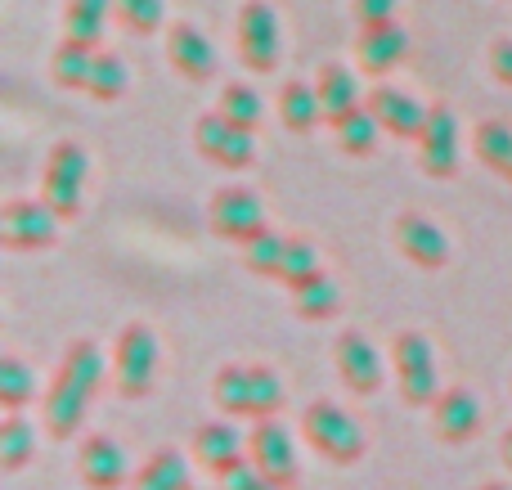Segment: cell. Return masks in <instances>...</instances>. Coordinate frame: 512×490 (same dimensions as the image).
<instances>
[{"label": "cell", "mask_w": 512, "mask_h": 490, "mask_svg": "<svg viewBox=\"0 0 512 490\" xmlns=\"http://www.w3.org/2000/svg\"><path fill=\"white\" fill-rule=\"evenodd\" d=\"M104 378H113V369H108L99 342L77 338L63 351L59 369H54L50 387H45V401H41V423L54 441H72L81 432V423H86V414H90V401H95V392L104 387Z\"/></svg>", "instance_id": "obj_1"}, {"label": "cell", "mask_w": 512, "mask_h": 490, "mask_svg": "<svg viewBox=\"0 0 512 490\" xmlns=\"http://www.w3.org/2000/svg\"><path fill=\"white\" fill-rule=\"evenodd\" d=\"M248 459L270 477L279 490H292L301 482V459H297V441H292L288 423L279 419H256L252 437H248Z\"/></svg>", "instance_id": "obj_10"}, {"label": "cell", "mask_w": 512, "mask_h": 490, "mask_svg": "<svg viewBox=\"0 0 512 490\" xmlns=\"http://www.w3.org/2000/svg\"><path fill=\"white\" fill-rule=\"evenodd\" d=\"M409 36L400 32V23H378V27H360V41H355V54H360V68L373 72V77H387L391 68L405 63Z\"/></svg>", "instance_id": "obj_21"}, {"label": "cell", "mask_w": 512, "mask_h": 490, "mask_svg": "<svg viewBox=\"0 0 512 490\" xmlns=\"http://www.w3.org/2000/svg\"><path fill=\"white\" fill-rule=\"evenodd\" d=\"M432 432L445 441V446H468L472 437L481 432L486 414H481V401L468 392V387H441L432 405Z\"/></svg>", "instance_id": "obj_16"}, {"label": "cell", "mask_w": 512, "mask_h": 490, "mask_svg": "<svg viewBox=\"0 0 512 490\" xmlns=\"http://www.w3.org/2000/svg\"><path fill=\"white\" fill-rule=\"evenodd\" d=\"M95 50L99 45H86V41L63 36V45L54 50V59H50V77L59 81L63 90H86L90 86V68H95Z\"/></svg>", "instance_id": "obj_27"}, {"label": "cell", "mask_w": 512, "mask_h": 490, "mask_svg": "<svg viewBox=\"0 0 512 490\" xmlns=\"http://www.w3.org/2000/svg\"><path fill=\"white\" fill-rule=\"evenodd\" d=\"M315 90H319V104H324V122H342L346 113H355L360 104V81L346 63H319L315 72Z\"/></svg>", "instance_id": "obj_22"}, {"label": "cell", "mask_w": 512, "mask_h": 490, "mask_svg": "<svg viewBox=\"0 0 512 490\" xmlns=\"http://www.w3.org/2000/svg\"><path fill=\"white\" fill-rule=\"evenodd\" d=\"M131 490H189V464L180 450H158L144 459Z\"/></svg>", "instance_id": "obj_28"}, {"label": "cell", "mask_w": 512, "mask_h": 490, "mask_svg": "<svg viewBox=\"0 0 512 490\" xmlns=\"http://www.w3.org/2000/svg\"><path fill=\"white\" fill-rule=\"evenodd\" d=\"M113 14L126 32L149 36L162 27V0H113Z\"/></svg>", "instance_id": "obj_34"}, {"label": "cell", "mask_w": 512, "mask_h": 490, "mask_svg": "<svg viewBox=\"0 0 512 490\" xmlns=\"http://www.w3.org/2000/svg\"><path fill=\"white\" fill-rule=\"evenodd\" d=\"M391 243L396 252L418 270H445L450 266V239L445 230L423 212H400L391 221Z\"/></svg>", "instance_id": "obj_14"}, {"label": "cell", "mask_w": 512, "mask_h": 490, "mask_svg": "<svg viewBox=\"0 0 512 490\" xmlns=\"http://www.w3.org/2000/svg\"><path fill=\"white\" fill-rule=\"evenodd\" d=\"M59 239V212L45 198H9L0 207V248L41 252Z\"/></svg>", "instance_id": "obj_8"}, {"label": "cell", "mask_w": 512, "mask_h": 490, "mask_svg": "<svg viewBox=\"0 0 512 490\" xmlns=\"http://www.w3.org/2000/svg\"><path fill=\"white\" fill-rule=\"evenodd\" d=\"M126 86H131V72H126L122 54H113V50H95V68H90V86H86V95L95 99V104H117V99L126 95Z\"/></svg>", "instance_id": "obj_29"}, {"label": "cell", "mask_w": 512, "mask_h": 490, "mask_svg": "<svg viewBox=\"0 0 512 490\" xmlns=\"http://www.w3.org/2000/svg\"><path fill=\"white\" fill-rule=\"evenodd\" d=\"M333 135H337V149L342 153H351V158H369L387 131H382V122L373 117V108L364 104V108H355V113H346L342 122H333Z\"/></svg>", "instance_id": "obj_26"}, {"label": "cell", "mask_w": 512, "mask_h": 490, "mask_svg": "<svg viewBox=\"0 0 512 490\" xmlns=\"http://www.w3.org/2000/svg\"><path fill=\"white\" fill-rule=\"evenodd\" d=\"M194 149L203 153L212 167L248 171L256 162V135L243 131V126H234V122H225L221 113H203L194 126Z\"/></svg>", "instance_id": "obj_12"}, {"label": "cell", "mask_w": 512, "mask_h": 490, "mask_svg": "<svg viewBox=\"0 0 512 490\" xmlns=\"http://www.w3.org/2000/svg\"><path fill=\"white\" fill-rule=\"evenodd\" d=\"M108 14H113V0H68V14H63V36L86 41V45H99Z\"/></svg>", "instance_id": "obj_31"}, {"label": "cell", "mask_w": 512, "mask_h": 490, "mask_svg": "<svg viewBox=\"0 0 512 490\" xmlns=\"http://www.w3.org/2000/svg\"><path fill=\"white\" fill-rule=\"evenodd\" d=\"M499 455H504V464L512 468V428L504 432V441H499Z\"/></svg>", "instance_id": "obj_38"}, {"label": "cell", "mask_w": 512, "mask_h": 490, "mask_svg": "<svg viewBox=\"0 0 512 490\" xmlns=\"http://www.w3.org/2000/svg\"><path fill=\"white\" fill-rule=\"evenodd\" d=\"M418 167L432 180H450L459 176V117L450 104H432L427 122L418 131Z\"/></svg>", "instance_id": "obj_11"}, {"label": "cell", "mask_w": 512, "mask_h": 490, "mask_svg": "<svg viewBox=\"0 0 512 490\" xmlns=\"http://www.w3.org/2000/svg\"><path fill=\"white\" fill-rule=\"evenodd\" d=\"M216 482H221V490H279V486L270 482V477L261 473V468L252 464V459H243L239 468H230V473L216 477Z\"/></svg>", "instance_id": "obj_35"}, {"label": "cell", "mask_w": 512, "mask_h": 490, "mask_svg": "<svg viewBox=\"0 0 512 490\" xmlns=\"http://www.w3.org/2000/svg\"><path fill=\"white\" fill-rule=\"evenodd\" d=\"M301 437H306L328 464H342V468L360 464L364 450H369L355 414L342 410L337 401H328V396H319V401H310L306 410H301Z\"/></svg>", "instance_id": "obj_4"}, {"label": "cell", "mask_w": 512, "mask_h": 490, "mask_svg": "<svg viewBox=\"0 0 512 490\" xmlns=\"http://www.w3.org/2000/svg\"><path fill=\"white\" fill-rule=\"evenodd\" d=\"M477 490H508L504 482H486V486H477Z\"/></svg>", "instance_id": "obj_39"}, {"label": "cell", "mask_w": 512, "mask_h": 490, "mask_svg": "<svg viewBox=\"0 0 512 490\" xmlns=\"http://www.w3.org/2000/svg\"><path fill=\"white\" fill-rule=\"evenodd\" d=\"M207 216H212V230L221 234L225 243H239V248H248L252 239H261V234L270 230L261 198H256V189H248V185H225V189H216V194H212V207H207Z\"/></svg>", "instance_id": "obj_9"}, {"label": "cell", "mask_w": 512, "mask_h": 490, "mask_svg": "<svg viewBox=\"0 0 512 490\" xmlns=\"http://www.w3.org/2000/svg\"><path fill=\"white\" fill-rule=\"evenodd\" d=\"M36 459V428L23 419V414H5L0 419V473H23Z\"/></svg>", "instance_id": "obj_25"}, {"label": "cell", "mask_w": 512, "mask_h": 490, "mask_svg": "<svg viewBox=\"0 0 512 490\" xmlns=\"http://www.w3.org/2000/svg\"><path fill=\"white\" fill-rule=\"evenodd\" d=\"M504 180H508V185H512V162H508V167H504Z\"/></svg>", "instance_id": "obj_40"}, {"label": "cell", "mask_w": 512, "mask_h": 490, "mask_svg": "<svg viewBox=\"0 0 512 490\" xmlns=\"http://www.w3.org/2000/svg\"><path fill=\"white\" fill-rule=\"evenodd\" d=\"M77 477L86 490H117L126 482V450L108 432H90L77 446Z\"/></svg>", "instance_id": "obj_18"}, {"label": "cell", "mask_w": 512, "mask_h": 490, "mask_svg": "<svg viewBox=\"0 0 512 490\" xmlns=\"http://www.w3.org/2000/svg\"><path fill=\"white\" fill-rule=\"evenodd\" d=\"M158 365H162V347H158L153 324L131 320L122 333H117V347H113V387H117V396H126V401L149 396L153 383H158Z\"/></svg>", "instance_id": "obj_5"}, {"label": "cell", "mask_w": 512, "mask_h": 490, "mask_svg": "<svg viewBox=\"0 0 512 490\" xmlns=\"http://www.w3.org/2000/svg\"><path fill=\"white\" fill-rule=\"evenodd\" d=\"M239 59L252 72L279 68V14L265 0H248L239 9Z\"/></svg>", "instance_id": "obj_15"}, {"label": "cell", "mask_w": 512, "mask_h": 490, "mask_svg": "<svg viewBox=\"0 0 512 490\" xmlns=\"http://www.w3.org/2000/svg\"><path fill=\"white\" fill-rule=\"evenodd\" d=\"M288 302H292V315H297V320L324 324L342 311V288H337L328 275H315V279H306V284L288 288Z\"/></svg>", "instance_id": "obj_23"}, {"label": "cell", "mask_w": 512, "mask_h": 490, "mask_svg": "<svg viewBox=\"0 0 512 490\" xmlns=\"http://www.w3.org/2000/svg\"><path fill=\"white\" fill-rule=\"evenodd\" d=\"M490 72H495L504 86H512V41H495V45H490Z\"/></svg>", "instance_id": "obj_37"}, {"label": "cell", "mask_w": 512, "mask_h": 490, "mask_svg": "<svg viewBox=\"0 0 512 490\" xmlns=\"http://www.w3.org/2000/svg\"><path fill=\"white\" fill-rule=\"evenodd\" d=\"M400 0H355V23L360 27H378V23H396Z\"/></svg>", "instance_id": "obj_36"}, {"label": "cell", "mask_w": 512, "mask_h": 490, "mask_svg": "<svg viewBox=\"0 0 512 490\" xmlns=\"http://www.w3.org/2000/svg\"><path fill=\"white\" fill-rule=\"evenodd\" d=\"M216 113L225 117V122L243 126V131L256 135V126H261V95H256L252 86H243V81H230V86L221 90V104H216Z\"/></svg>", "instance_id": "obj_33"}, {"label": "cell", "mask_w": 512, "mask_h": 490, "mask_svg": "<svg viewBox=\"0 0 512 490\" xmlns=\"http://www.w3.org/2000/svg\"><path fill=\"white\" fill-rule=\"evenodd\" d=\"M279 122L297 135L315 131V126L324 122V104H319L315 81H288V86L279 90Z\"/></svg>", "instance_id": "obj_24"}, {"label": "cell", "mask_w": 512, "mask_h": 490, "mask_svg": "<svg viewBox=\"0 0 512 490\" xmlns=\"http://www.w3.org/2000/svg\"><path fill=\"white\" fill-rule=\"evenodd\" d=\"M472 153L481 158V167L504 176V167L512 162V126L508 122H481L477 131H472Z\"/></svg>", "instance_id": "obj_32"}, {"label": "cell", "mask_w": 512, "mask_h": 490, "mask_svg": "<svg viewBox=\"0 0 512 490\" xmlns=\"http://www.w3.org/2000/svg\"><path fill=\"white\" fill-rule=\"evenodd\" d=\"M391 360H396V387L409 405H432L441 396V365H436V351L427 333L418 329L396 333Z\"/></svg>", "instance_id": "obj_7"}, {"label": "cell", "mask_w": 512, "mask_h": 490, "mask_svg": "<svg viewBox=\"0 0 512 490\" xmlns=\"http://www.w3.org/2000/svg\"><path fill=\"white\" fill-rule=\"evenodd\" d=\"M333 369H337V378H342V387L351 396H373L382 387V378H387L378 347H373L369 333H360V329H342V333H337Z\"/></svg>", "instance_id": "obj_13"}, {"label": "cell", "mask_w": 512, "mask_h": 490, "mask_svg": "<svg viewBox=\"0 0 512 490\" xmlns=\"http://www.w3.org/2000/svg\"><path fill=\"white\" fill-rule=\"evenodd\" d=\"M36 401V374L32 365H27L23 356H0V405H5V414L14 410H27V405Z\"/></svg>", "instance_id": "obj_30"}, {"label": "cell", "mask_w": 512, "mask_h": 490, "mask_svg": "<svg viewBox=\"0 0 512 490\" xmlns=\"http://www.w3.org/2000/svg\"><path fill=\"white\" fill-rule=\"evenodd\" d=\"M189 450H194V459L212 477H225L230 468H239L243 459H248V437H243L230 419H207V423H198L194 428Z\"/></svg>", "instance_id": "obj_17"}, {"label": "cell", "mask_w": 512, "mask_h": 490, "mask_svg": "<svg viewBox=\"0 0 512 490\" xmlns=\"http://www.w3.org/2000/svg\"><path fill=\"white\" fill-rule=\"evenodd\" d=\"M283 396V378L270 365H221L212 378V401L230 419H274Z\"/></svg>", "instance_id": "obj_2"}, {"label": "cell", "mask_w": 512, "mask_h": 490, "mask_svg": "<svg viewBox=\"0 0 512 490\" xmlns=\"http://www.w3.org/2000/svg\"><path fill=\"white\" fill-rule=\"evenodd\" d=\"M369 108H373V117L382 122V131L396 135V140H418V131H423V122H427V108L418 104L414 95L396 90V86H378V90H373Z\"/></svg>", "instance_id": "obj_20"}, {"label": "cell", "mask_w": 512, "mask_h": 490, "mask_svg": "<svg viewBox=\"0 0 512 490\" xmlns=\"http://www.w3.org/2000/svg\"><path fill=\"white\" fill-rule=\"evenodd\" d=\"M167 59H171V68L189 81H212L216 63H221L216 59V45L207 41L194 23H176L167 32Z\"/></svg>", "instance_id": "obj_19"}, {"label": "cell", "mask_w": 512, "mask_h": 490, "mask_svg": "<svg viewBox=\"0 0 512 490\" xmlns=\"http://www.w3.org/2000/svg\"><path fill=\"white\" fill-rule=\"evenodd\" d=\"M243 266L283 288H297L306 279L324 275V257H319L315 243L297 239V234H279V230H265L261 239H252L243 248Z\"/></svg>", "instance_id": "obj_3"}, {"label": "cell", "mask_w": 512, "mask_h": 490, "mask_svg": "<svg viewBox=\"0 0 512 490\" xmlns=\"http://www.w3.org/2000/svg\"><path fill=\"white\" fill-rule=\"evenodd\" d=\"M86 176H90V153L77 140H59L45 158L41 171V198L59 212V221H72L81 212V194H86Z\"/></svg>", "instance_id": "obj_6"}]
</instances>
